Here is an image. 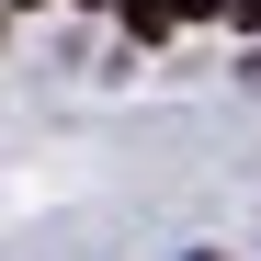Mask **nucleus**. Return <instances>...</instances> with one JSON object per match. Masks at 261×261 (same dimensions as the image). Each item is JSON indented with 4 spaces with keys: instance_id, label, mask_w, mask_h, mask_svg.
Segmentation results:
<instances>
[{
    "instance_id": "1",
    "label": "nucleus",
    "mask_w": 261,
    "mask_h": 261,
    "mask_svg": "<svg viewBox=\"0 0 261 261\" xmlns=\"http://www.w3.org/2000/svg\"><path fill=\"white\" fill-rule=\"evenodd\" d=\"M125 34H137V46H159V34H170V0H125Z\"/></svg>"
},
{
    "instance_id": "2",
    "label": "nucleus",
    "mask_w": 261,
    "mask_h": 261,
    "mask_svg": "<svg viewBox=\"0 0 261 261\" xmlns=\"http://www.w3.org/2000/svg\"><path fill=\"white\" fill-rule=\"evenodd\" d=\"M204 12H227V0H170V23H204Z\"/></svg>"
},
{
    "instance_id": "3",
    "label": "nucleus",
    "mask_w": 261,
    "mask_h": 261,
    "mask_svg": "<svg viewBox=\"0 0 261 261\" xmlns=\"http://www.w3.org/2000/svg\"><path fill=\"white\" fill-rule=\"evenodd\" d=\"M239 34H261V0H239Z\"/></svg>"
},
{
    "instance_id": "4",
    "label": "nucleus",
    "mask_w": 261,
    "mask_h": 261,
    "mask_svg": "<svg viewBox=\"0 0 261 261\" xmlns=\"http://www.w3.org/2000/svg\"><path fill=\"white\" fill-rule=\"evenodd\" d=\"M12 12H34V0H12Z\"/></svg>"
},
{
    "instance_id": "5",
    "label": "nucleus",
    "mask_w": 261,
    "mask_h": 261,
    "mask_svg": "<svg viewBox=\"0 0 261 261\" xmlns=\"http://www.w3.org/2000/svg\"><path fill=\"white\" fill-rule=\"evenodd\" d=\"M193 261H216V250H193Z\"/></svg>"
}]
</instances>
